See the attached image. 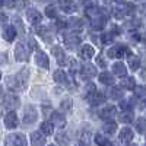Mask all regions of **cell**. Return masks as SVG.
Returning a JSON list of instances; mask_svg holds the SVG:
<instances>
[{"mask_svg": "<svg viewBox=\"0 0 146 146\" xmlns=\"http://www.w3.org/2000/svg\"><path fill=\"white\" fill-rule=\"evenodd\" d=\"M28 78H29V69L23 67L21 72L16 73L15 76L7 78V86L10 88V91H23L27 88Z\"/></svg>", "mask_w": 146, "mask_h": 146, "instance_id": "cell-1", "label": "cell"}, {"mask_svg": "<svg viewBox=\"0 0 146 146\" xmlns=\"http://www.w3.org/2000/svg\"><path fill=\"white\" fill-rule=\"evenodd\" d=\"M29 51H31L29 45H27L23 41L18 42L16 48H15V58H16V62H28Z\"/></svg>", "mask_w": 146, "mask_h": 146, "instance_id": "cell-2", "label": "cell"}, {"mask_svg": "<svg viewBox=\"0 0 146 146\" xmlns=\"http://www.w3.org/2000/svg\"><path fill=\"white\" fill-rule=\"evenodd\" d=\"M21 105L19 98L16 95H12V94H3L2 96V107L3 110H15Z\"/></svg>", "mask_w": 146, "mask_h": 146, "instance_id": "cell-3", "label": "cell"}, {"mask_svg": "<svg viewBox=\"0 0 146 146\" xmlns=\"http://www.w3.org/2000/svg\"><path fill=\"white\" fill-rule=\"evenodd\" d=\"M63 40L69 48H75L76 45H79L82 42V35L78 31H70L63 35Z\"/></svg>", "mask_w": 146, "mask_h": 146, "instance_id": "cell-4", "label": "cell"}, {"mask_svg": "<svg viewBox=\"0 0 146 146\" xmlns=\"http://www.w3.org/2000/svg\"><path fill=\"white\" fill-rule=\"evenodd\" d=\"M36 118H38V114H36V110L32 105H27L25 107V113H23V118H22V123L25 126H29L32 123H35Z\"/></svg>", "mask_w": 146, "mask_h": 146, "instance_id": "cell-5", "label": "cell"}, {"mask_svg": "<svg viewBox=\"0 0 146 146\" xmlns=\"http://www.w3.org/2000/svg\"><path fill=\"white\" fill-rule=\"evenodd\" d=\"M133 12H135V6L130 5V3H127V5H124L123 7H117V9H114L113 15L115 16V19H124L127 15H131Z\"/></svg>", "mask_w": 146, "mask_h": 146, "instance_id": "cell-6", "label": "cell"}, {"mask_svg": "<svg viewBox=\"0 0 146 146\" xmlns=\"http://www.w3.org/2000/svg\"><path fill=\"white\" fill-rule=\"evenodd\" d=\"M86 100L91 105H100V104H104L105 101V95L102 92H100L96 89L95 92H91V94H86Z\"/></svg>", "mask_w": 146, "mask_h": 146, "instance_id": "cell-7", "label": "cell"}, {"mask_svg": "<svg viewBox=\"0 0 146 146\" xmlns=\"http://www.w3.org/2000/svg\"><path fill=\"white\" fill-rule=\"evenodd\" d=\"M126 51H127L126 47H123L121 44H117V45L111 47V48L107 51V56H108L110 58H121L123 56H126Z\"/></svg>", "mask_w": 146, "mask_h": 146, "instance_id": "cell-8", "label": "cell"}, {"mask_svg": "<svg viewBox=\"0 0 146 146\" xmlns=\"http://www.w3.org/2000/svg\"><path fill=\"white\" fill-rule=\"evenodd\" d=\"M7 145H13V146H27L28 142L25 139V136L22 133H15V135H10L6 140Z\"/></svg>", "mask_w": 146, "mask_h": 146, "instance_id": "cell-9", "label": "cell"}, {"mask_svg": "<svg viewBox=\"0 0 146 146\" xmlns=\"http://www.w3.org/2000/svg\"><path fill=\"white\" fill-rule=\"evenodd\" d=\"M5 124L7 129H16L19 126V121H18V115L13 110H9V113L5 115Z\"/></svg>", "mask_w": 146, "mask_h": 146, "instance_id": "cell-10", "label": "cell"}, {"mask_svg": "<svg viewBox=\"0 0 146 146\" xmlns=\"http://www.w3.org/2000/svg\"><path fill=\"white\" fill-rule=\"evenodd\" d=\"M51 53H53V56L56 57L58 66H66L67 58H66V54H64V51H63L62 47H58V45H57V47H53V48H51Z\"/></svg>", "mask_w": 146, "mask_h": 146, "instance_id": "cell-11", "label": "cell"}, {"mask_svg": "<svg viewBox=\"0 0 146 146\" xmlns=\"http://www.w3.org/2000/svg\"><path fill=\"white\" fill-rule=\"evenodd\" d=\"M35 62H36V64H38L41 69H48L50 67V60H48V57H47V54L45 53H42V51H36V54H35Z\"/></svg>", "mask_w": 146, "mask_h": 146, "instance_id": "cell-12", "label": "cell"}, {"mask_svg": "<svg viewBox=\"0 0 146 146\" xmlns=\"http://www.w3.org/2000/svg\"><path fill=\"white\" fill-rule=\"evenodd\" d=\"M60 9L66 12V13H75V12H78V5L73 0H62L60 2Z\"/></svg>", "mask_w": 146, "mask_h": 146, "instance_id": "cell-13", "label": "cell"}, {"mask_svg": "<svg viewBox=\"0 0 146 146\" xmlns=\"http://www.w3.org/2000/svg\"><path fill=\"white\" fill-rule=\"evenodd\" d=\"M126 56H127V62H129V67H130V70H133V72L139 70V67H140V60H139V57L133 56L129 48H127V51H126Z\"/></svg>", "mask_w": 146, "mask_h": 146, "instance_id": "cell-14", "label": "cell"}, {"mask_svg": "<svg viewBox=\"0 0 146 146\" xmlns=\"http://www.w3.org/2000/svg\"><path fill=\"white\" fill-rule=\"evenodd\" d=\"M16 34H18V31H16V28L13 25H5L3 27V38L6 41L12 42L16 38Z\"/></svg>", "mask_w": 146, "mask_h": 146, "instance_id": "cell-15", "label": "cell"}, {"mask_svg": "<svg viewBox=\"0 0 146 146\" xmlns=\"http://www.w3.org/2000/svg\"><path fill=\"white\" fill-rule=\"evenodd\" d=\"M27 19L29 21V23H32V25H38V23L41 22L42 16L38 10L35 9H28L27 10Z\"/></svg>", "mask_w": 146, "mask_h": 146, "instance_id": "cell-16", "label": "cell"}, {"mask_svg": "<svg viewBox=\"0 0 146 146\" xmlns=\"http://www.w3.org/2000/svg\"><path fill=\"white\" fill-rule=\"evenodd\" d=\"M100 117L102 118V120H113L114 117H115V107H113V105H107V107H104L101 111H100Z\"/></svg>", "mask_w": 146, "mask_h": 146, "instance_id": "cell-17", "label": "cell"}, {"mask_svg": "<svg viewBox=\"0 0 146 146\" xmlns=\"http://www.w3.org/2000/svg\"><path fill=\"white\" fill-rule=\"evenodd\" d=\"M118 139H120L121 143H124V145L130 143V142L133 140V130H131L130 127L121 129V130H120V136H118Z\"/></svg>", "mask_w": 146, "mask_h": 146, "instance_id": "cell-18", "label": "cell"}, {"mask_svg": "<svg viewBox=\"0 0 146 146\" xmlns=\"http://www.w3.org/2000/svg\"><path fill=\"white\" fill-rule=\"evenodd\" d=\"M82 73V79H89V78H94L98 75V72H96V67L92 66V64H85L80 70Z\"/></svg>", "mask_w": 146, "mask_h": 146, "instance_id": "cell-19", "label": "cell"}, {"mask_svg": "<svg viewBox=\"0 0 146 146\" xmlns=\"http://www.w3.org/2000/svg\"><path fill=\"white\" fill-rule=\"evenodd\" d=\"M47 142V136L44 135L42 131H34L31 135V143L36 145V146H42Z\"/></svg>", "mask_w": 146, "mask_h": 146, "instance_id": "cell-20", "label": "cell"}, {"mask_svg": "<svg viewBox=\"0 0 146 146\" xmlns=\"http://www.w3.org/2000/svg\"><path fill=\"white\" fill-rule=\"evenodd\" d=\"M120 86L123 89H127V91H135L136 89V80L131 76H124L120 82Z\"/></svg>", "mask_w": 146, "mask_h": 146, "instance_id": "cell-21", "label": "cell"}, {"mask_svg": "<svg viewBox=\"0 0 146 146\" xmlns=\"http://www.w3.org/2000/svg\"><path fill=\"white\" fill-rule=\"evenodd\" d=\"M54 80H56L57 83L64 85V86H70V80H69L67 75H66V73H64L62 69H58V70L54 72Z\"/></svg>", "mask_w": 146, "mask_h": 146, "instance_id": "cell-22", "label": "cell"}, {"mask_svg": "<svg viewBox=\"0 0 146 146\" xmlns=\"http://www.w3.org/2000/svg\"><path fill=\"white\" fill-rule=\"evenodd\" d=\"M107 23V18L105 16H95L92 18V22H91V28L94 31H101Z\"/></svg>", "mask_w": 146, "mask_h": 146, "instance_id": "cell-23", "label": "cell"}, {"mask_svg": "<svg viewBox=\"0 0 146 146\" xmlns=\"http://www.w3.org/2000/svg\"><path fill=\"white\" fill-rule=\"evenodd\" d=\"M95 54V48L92 47V45H89V44H85V45H82V48H80V58H83V60H89V58H92V56Z\"/></svg>", "mask_w": 146, "mask_h": 146, "instance_id": "cell-24", "label": "cell"}, {"mask_svg": "<svg viewBox=\"0 0 146 146\" xmlns=\"http://www.w3.org/2000/svg\"><path fill=\"white\" fill-rule=\"evenodd\" d=\"M113 73L118 78H124V76H127V67L121 62H117L113 64Z\"/></svg>", "mask_w": 146, "mask_h": 146, "instance_id": "cell-25", "label": "cell"}, {"mask_svg": "<svg viewBox=\"0 0 146 146\" xmlns=\"http://www.w3.org/2000/svg\"><path fill=\"white\" fill-rule=\"evenodd\" d=\"M51 121H53L54 124H57L60 129H64V126H66V117H64L62 113L53 111V114H51Z\"/></svg>", "mask_w": 146, "mask_h": 146, "instance_id": "cell-26", "label": "cell"}, {"mask_svg": "<svg viewBox=\"0 0 146 146\" xmlns=\"http://www.w3.org/2000/svg\"><path fill=\"white\" fill-rule=\"evenodd\" d=\"M123 95H124V92H123V89H121V88L113 86V88L108 89V96L111 100H121V98H123Z\"/></svg>", "mask_w": 146, "mask_h": 146, "instance_id": "cell-27", "label": "cell"}, {"mask_svg": "<svg viewBox=\"0 0 146 146\" xmlns=\"http://www.w3.org/2000/svg\"><path fill=\"white\" fill-rule=\"evenodd\" d=\"M114 80H115V78L108 72H102L100 75V82L102 85H110V86H111V85H114Z\"/></svg>", "mask_w": 146, "mask_h": 146, "instance_id": "cell-28", "label": "cell"}, {"mask_svg": "<svg viewBox=\"0 0 146 146\" xmlns=\"http://www.w3.org/2000/svg\"><path fill=\"white\" fill-rule=\"evenodd\" d=\"M102 130H104L105 135H114L115 130H117V124L111 120H107V123L102 126Z\"/></svg>", "mask_w": 146, "mask_h": 146, "instance_id": "cell-29", "label": "cell"}, {"mask_svg": "<svg viewBox=\"0 0 146 146\" xmlns=\"http://www.w3.org/2000/svg\"><path fill=\"white\" fill-rule=\"evenodd\" d=\"M40 130L44 133L45 136H51L53 135V131H54V127L51 123H48V121H44V123H41L40 126Z\"/></svg>", "mask_w": 146, "mask_h": 146, "instance_id": "cell-30", "label": "cell"}, {"mask_svg": "<svg viewBox=\"0 0 146 146\" xmlns=\"http://www.w3.org/2000/svg\"><path fill=\"white\" fill-rule=\"evenodd\" d=\"M133 118L135 117H133L131 110H124V111L120 114V121H123V123H131Z\"/></svg>", "mask_w": 146, "mask_h": 146, "instance_id": "cell-31", "label": "cell"}, {"mask_svg": "<svg viewBox=\"0 0 146 146\" xmlns=\"http://www.w3.org/2000/svg\"><path fill=\"white\" fill-rule=\"evenodd\" d=\"M35 32L38 34V35H41L42 40H47V41H51V40H53V36H51L50 31H48V28H45V27H40Z\"/></svg>", "mask_w": 146, "mask_h": 146, "instance_id": "cell-32", "label": "cell"}, {"mask_svg": "<svg viewBox=\"0 0 146 146\" xmlns=\"http://www.w3.org/2000/svg\"><path fill=\"white\" fill-rule=\"evenodd\" d=\"M69 27L73 29H79L83 27V21L80 18H70L69 19Z\"/></svg>", "mask_w": 146, "mask_h": 146, "instance_id": "cell-33", "label": "cell"}, {"mask_svg": "<svg viewBox=\"0 0 146 146\" xmlns=\"http://www.w3.org/2000/svg\"><path fill=\"white\" fill-rule=\"evenodd\" d=\"M114 41V34L110 31V32H104L101 35V44H111Z\"/></svg>", "mask_w": 146, "mask_h": 146, "instance_id": "cell-34", "label": "cell"}, {"mask_svg": "<svg viewBox=\"0 0 146 146\" xmlns=\"http://www.w3.org/2000/svg\"><path fill=\"white\" fill-rule=\"evenodd\" d=\"M136 130L139 133H146V118L140 117L137 121H136Z\"/></svg>", "mask_w": 146, "mask_h": 146, "instance_id": "cell-35", "label": "cell"}, {"mask_svg": "<svg viewBox=\"0 0 146 146\" xmlns=\"http://www.w3.org/2000/svg\"><path fill=\"white\" fill-rule=\"evenodd\" d=\"M69 27V21H66L64 18H57V21H56V28L58 29V31H62V29H64V28H67Z\"/></svg>", "mask_w": 146, "mask_h": 146, "instance_id": "cell-36", "label": "cell"}, {"mask_svg": "<svg viewBox=\"0 0 146 146\" xmlns=\"http://www.w3.org/2000/svg\"><path fill=\"white\" fill-rule=\"evenodd\" d=\"M45 16L48 18H57V7L50 5V6H47L45 7Z\"/></svg>", "mask_w": 146, "mask_h": 146, "instance_id": "cell-37", "label": "cell"}, {"mask_svg": "<svg viewBox=\"0 0 146 146\" xmlns=\"http://www.w3.org/2000/svg\"><path fill=\"white\" fill-rule=\"evenodd\" d=\"M95 143L100 145V146H102V145H113L111 142H110L105 136H102V135H95Z\"/></svg>", "mask_w": 146, "mask_h": 146, "instance_id": "cell-38", "label": "cell"}, {"mask_svg": "<svg viewBox=\"0 0 146 146\" xmlns=\"http://www.w3.org/2000/svg\"><path fill=\"white\" fill-rule=\"evenodd\" d=\"M60 108H62V111H69V110H72V100H63L62 104H60Z\"/></svg>", "mask_w": 146, "mask_h": 146, "instance_id": "cell-39", "label": "cell"}, {"mask_svg": "<svg viewBox=\"0 0 146 146\" xmlns=\"http://www.w3.org/2000/svg\"><path fill=\"white\" fill-rule=\"evenodd\" d=\"M69 64H70L72 75H73V73H76L78 70H80V67H79V64H78V62H76L75 58H70V60H69Z\"/></svg>", "mask_w": 146, "mask_h": 146, "instance_id": "cell-40", "label": "cell"}, {"mask_svg": "<svg viewBox=\"0 0 146 146\" xmlns=\"http://www.w3.org/2000/svg\"><path fill=\"white\" fill-rule=\"evenodd\" d=\"M96 64H98L100 67H102V69L107 67V58L104 57V54H100L98 57H96Z\"/></svg>", "mask_w": 146, "mask_h": 146, "instance_id": "cell-41", "label": "cell"}, {"mask_svg": "<svg viewBox=\"0 0 146 146\" xmlns=\"http://www.w3.org/2000/svg\"><path fill=\"white\" fill-rule=\"evenodd\" d=\"M56 143H58V145L69 143V140H67V137H66L64 133H60V135H57V136H56Z\"/></svg>", "mask_w": 146, "mask_h": 146, "instance_id": "cell-42", "label": "cell"}, {"mask_svg": "<svg viewBox=\"0 0 146 146\" xmlns=\"http://www.w3.org/2000/svg\"><path fill=\"white\" fill-rule=\"evenodd\" d=\"M120 107L123 108V110H131V107H133V100H129V101H121Z\"/></svg>", "mask_w": 146, "mask_h": 146, "instance_id": "cell-43", "label": "cell"}, {"mask_svg": "<svg viewBox=\"0 0 146 146\" xmlns=\"http://www.w3.org/2000/svg\"><path fill=\"white\" fill-rule=\"evenodd\" d=\"M135 91H136V96H146V88L145 86H139Z\"/></svg>", "mask_w": 146, "mask_h": 146, "instance_id": "cell-44", "label": "cell"}, {"mask_svg": "<svg viewBox=\"0 0 146 146\" xmlns=\"http://www.w3.org/2000/svg\"><path fill=\"white\" fill-rule=\"evenodd\" d=\"M28 45H29V48H31V50H36V48H38V45H36V41L32 38V36H31V38L28 40Z\"/></svg>", "mask_w": 146, "mask_h": 146, "instance_id": "cell-45", "label": "cell"}, {"mask_svg": "<svg viewBox=\"0 0 146 146\" xmlns=\"http://www.w3.org/2000/svg\"><path fill=\"white\" fill-rule=\"evenodd\" d=\"M95 91H96V86H95L94 83L89 82V83L86 85V94H91V92H95Z\"/></svg>", "mask_w": 146, "mask_h": 146, "instance_id": "cell-46", "label": "cell"}, {"mask_svg": "<svg viewBox=\"0 0 146 146\" xmlns=\"http://www.w3.org/2000/svg\"><path fill=\"white\" fill-rule=\"evenodd\" d=\"M85 7H91V6H96V0H83Z\"/></svg>", "mask_w": 146, "mask_h": 146, "instance_id": "cell-47", "label": "cell"}, {"mask_svg": "<svg viewBox=\"0 0 146 146\" xmlns=\"http://www.w3.org/2000/svg\"><path fill=\"white\" fill-rule=\"evenodd\" d=\"M6 21H7V16H6L5 13H2V22H3V23H6Z\"/></svg>", "mask_w": 146, "mask_h": 146, "instance_id": "cell-48", "label": "cell"}, {"mask_svg": "<svg viewBox=\"0 0 146 146\" xmlns=\"http://www.w3.org/2000/svg\"><path fill=\"white\" fill-rule=\"evenodd\" d=\"M36 2H41V3H48V2H53V0H36Z\"/></svg>", "mask_w": 146, "mask_h": 146, "instance_id": "cell-49", "label": "cell"}, {"mask_svg": "<svg viewBox=\"0 0 146 146\" xmlns=\"http://www.w3.org/2000/svg\"><path fill=\"white\" fill-rule=\"evenodd\" d=\"M115 3H126V0H114Z\"/></svg>", "mask_w": 146, "mask_h": 146, "instance_id": "cell-50", "label": "cell"}, {"mask_svg": "<svg viewBox=\"0 0 146 146\" xmlns=\"http://www.w3.org/2000/svg\"><path fill=\"white\" fill-rule=\"evenodd\" d=\"M145 107H146V100H145Z\"/></svg>", "mask_w": 146, "mask_h": 146, "instance_id": "cell-51", "label": "cell"}]
</instances>
